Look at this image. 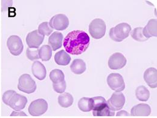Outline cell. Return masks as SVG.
I'll return each mask as SVG.
<instances>
[{"label":"cell","instance_id":"2","mask_svg":"<svg viewBox=\"0 0 157 118\" xmlns=\"http://www.w3.org/2000/svg\"><path fill=\"white\" fill-rule=\"evenodd\" d=\"M131 31V27L129 24L122 22L118 24L116 27H113L109 30V37L114 41L121 42L127 38Z\"/></svg>","mask_w":157,"mask_h":118},{"label":"cell","instance_id":"17","mask_svg":"<svg viewBox=\"0 0 157 118\" xmlns=\"http://www.w3.org/2000/svg\"><path fill=\"white\" fill-rule=\"evenodd\" d=\"M63 35L58 32H55L48 38V44L53 51L58 50L62 46Z\"/></svg>","mask_w":157,"mask_h":118},{"label":"cell","instance_id":"8","mask_svg":"<svg viewBox=\"0 0 157 118\" xmlns=\"http://www.w3.org/2000/svg\"><path fill=\"white\" fill-rule=\"evenodd\" d=\"M49 25L52 29L58 31L64 30L69 26V20L64 14H58L51 18Z\"/></svg>","mask_w":157,"mask_h":118},{"label":"cell","instance_id":"21","mask_svg":"<svg viewBox=\"0 0 157 118\" xmlns=\"http://www.w3.org/2000/svg\"><path fill=\"white\" fill-rule=\"evenodd\" d=\"M74 99L69 93H63L58 97V103L63 108H68L73 105Z\"/></svg>","mask_w":157,"mask_h":118},{"label":"cell","instance_id":"23","mask_svg":"<svg viewBox=\"0 0 157 118\" xmlns=\"http://www.w3.org/2000/svg\"><path fill=\"white\" fill-rule=\"evenodd\" d=\"M136 96L140 101H147L150 97V92L145 86L140 85L136 90Z\"/></svg>","mask_w":157,"mask_h":118},{"label":"cell","instance_id":"15","mask_svg":"<svg viewBox=\"0 0 157 118\" xmlns=\"http://www.w3.org/2000/svg\"><path fill=\"white\" fill-rule=\"evenodd\" d=\"M32 72L36 78L42 81L46 77L47 71L45 66L39 61H35L32 66Z\"/></svg>","mask_w":157,"mask_h":118},{"label":"cell","instance_id":"20","mask_svg":"<svg viewBox=\"0 0 157 118\" xmlns=\"http://www.w3.org/2000/svg\"><path fill=\"white\" fill-rule=\"evenodd\" d=\"M55 61L59 65H67L71 61L70 56L65 50H60L55 55Z\"/></svg>","mask_w":157,"mask_h":118},{"label":"cell","instance_id":"5","mask_svg":"<svg viewBox=\"0 0 157 118\" xmlns=\"http://www.w3.org/2000/svg\"><path fill=\"white\" fill-rule=\"evenodd\" d=\"M48 110V104L44 99H38L33 100L30 104L28 112L33 116H39L44 113Z\"/></svg>","mask_w":157,"mask_h":118},{"label":"cell","instance_id":"22","mask_svg":"<svg viewBox=\"0 0 157 118\" xmlns=\"http://www.w3.org/2000/svg\"><path fill=\"white\" fill-rule=\"evenodd\" d=\"M40 59L43 61H48L51 59L52 56V49L48 45H42L38 50Z\"/></svg>","mask_w":157,"mask_h":118},{"label":"cell","instance_id":"11","mask_svg":"<svg viewBox=\"0 0 157 118\" xmlns=\"http://www.w3.org/2000/svg\"><path fill=\"white\" fill-rule=\"evenodd\" d=\"M44 39V36L40 35L37 30L29 33L26 37V43L30 49H38Z\"/></svg>","mask_w":157,"mask_h":118},{"label":"cell","instance_id":"33","mask_svg":"<svg viewBox=\"0 0 157 118\" xmlns=\"http://www.w3.org/2000/svg\"><path fill=\"white\" fill-rule=\"evenodd\" d=\"M117 116H129V115L127 112L124 111V110H121V111L118 112L117 113Z\"/></svg>","mask_w":157,"mask_h":118},{"label":"cell","instance_id":"10","mask_svg":"<svg viewBox=\"0 0 157 118\" xmlns=\"http://www.w3.org/2000/svg\"><path fill=\"white\" fill-rule=\"evenodd\" d=\"M127 62L126 58L121 53L113 54L108 60V66L111 70H119L124 67Z\"/></svg>","mask_w":157,"mask_h":118},{"label":"cell","instance_id":"31","mask_svg":"<svg viewBox=\"0 0 157 118\" xmlns=\"http://www.w3.org/2000/svg\"><path fill=\"white\" fill-rule=\"evenodd\" d=\"M16 92L14 90H7L6 92L4 93L2 95V101L6 104L9 105V102L12 98V97L13 96L14 94H15Z\"/></svg>","mask_w":157,"mask_h":118},{"label":"cell","instance_id":"7","mask_svg":"<svg viewBox=\"0 0 157 118\" xmlns=\"http://www.w3.org/2000/svg\"><path fill=\"white\" fill-rule=\"evenodd\" d=\"M7 47L12 55L18 56L24 49V45L20 37L17 35L10 36L7 41Z\"/></svg>","mask_w":157,"mask_h":118},{"label":"cell","instance_id":"6","mask_svg":"<svg viewBox=\"0 0 157 118\" xmlns=\"http://www.w3.org/2000/svg\"><path fill=\"white\" fill-rule=\"evenodd\" d=\"M107 83L111 89L117 92H121L125 88L124 79L119 73L109 74L107 78Z\"/></svg>","mask_w":157,"mask_h":118},{"label":"cell","instance_id":"4","mask_svg":"<svg viewBox=\"0 0 157 118\" xmlns=\"http://www.w3.org/2000/svg\"><path fill=\"white\" fill-rule=\"evenodd\" d=\"M18 88L22 92L31 94L35 92L36 84L30 75L23 74L20 77L18 80Z\"/></svg>","mask_w":157,"mask_h":118},{"label":"cell","instance_id":"19","mask_svg":"<svg viewBox=\"0 0 157 118\" xmlns=\"http://www.w3.org/2000/svg\"><path fill=\"white\" fill-rule=\"evenodd\" d=\"M71 70L76 75H81L85 72L86 67V64L83 60L81 59H75L70 65Z\"/></svg>","mask_w":157,"mask_h":118},{"label":"cell","instance_id":"30","mask_svg":"<svg viewBox=\"0 0 157 118\" xmlns=\"http://www.w3.org/2000/svg\"><path fill=\"white\" fill-rule=\"evenodd\" d=\"M53 87L54 90L60 94L64 93L67 88L66 82L64 80L63 81L60 82L59 84H53Z\"/></svg>","mask_w":157,"mask_h":118},{"label":"cell","instance_id":"32","mask_svg":"<svg viewBox=\"0 0 157 118\" xmlns=\"http://www.w3.org/2000/svg\"><path fill=\"white\" fill-rule=\"evenodd\" d=\"M11 116H27V115L21 111H13L10 115Z\"/></svg>","mask_w":157,"mask_h":118},{"label":"cell","instance_id":"29","mask_svg":"<svg viewBox=\"0 0 157 118\" xmlns=\"http://www.w3.org/2000/svg\"><path fill=\"white\" fill-rule=\"evenodd\" d=\"M38 50H39V49L32 50L30 48H27V50H26L27 57L31 61H34L36 59H39Z\"/></svg>","mask_w":157,"mask_h":118},{"label":"cell","instance_id":"27","mask_svg":"<svg viewBox=\"0 0 157 118\" xmlns=\"http://www.w3.org/2000/svg\"><path fill=\"white\" fill-rule=\"evenodd\" d=\"M38 31L43 36H49L53 32V29L50 27L48 22H44L39 25Z\"/></svg>","mask_w":157,"mask_h":118},{"label":"cell","instance_id":"28","mask_svg":"<svg viewBox=\"0 0 157 118\" xmlns=\"http://www.w3.org/2000/svg\"><path fill=\"white\" fill-rule=\"evenodd\" d=\"M94 116H114L115 115V112L112 111L108 105L98 112H93Z\"/></svg>","mask_w":157,"mask_h":118},{"label":"cell","instance_id":"25","mask_svg":"<svg viewBox=\"0 0 157 118\" xmlns=\"http://www.w3.org/2000/svg\"><path fill=\"white\" fill-rule=\"evenodd\" d=\"M78 108L83 112H89L91 111L90 107V98H82L78 102Z\"/></svg>","mask_w":157,"mask_h":118},{"label":"cell","instance_id":"9","mask_svg":"<svg viewBox=\"0 0 157 118\" xmlns=\"http://www.w3.org/2000/svg\"><path fill=\"white\" fill-rule=\"evenodd\" d=\"M125 100V97L121 92H115L110 99L108 100L107 104L109 108L112 111L115 112L121 110L123 107Z\"/></svg>","mask_w":157,"mask_h":118},{"label":"cell","instance_id":"13","mask_svg":"<svg viewBox=\"0 0 157 118\" xmlns=\"http://www.w3.org/2000/svg\"><path fill=\"white\" fill-rule=\"evenodd\" d=\"M151 113V107L146 104H139L134 106L131 111L132 116H148Z\"/></svg>","mask_w":157,"mask_h":118},{"label":"cell","instance_id":"3","mask_svg":"<svg viewBox=\"0 0 157 118\" xmlns=\"http://www.w3.org/2000/svg\"><path fill=\"white\" fill-rule=\"evenodd\" d=\"M106 26L105 21L101 19L97 18L93 20L89 26V32L94 39L103 38L106 33Z\"/></svg>","mask_w":157,"mask_h":118},{"label":"cell","instance_id":"18","mask_svg":"<svg viewBox=\"0 0 157 118\" xmlns=\"http://www.w3.org/2000/svg\"><path fill=\"white\" fill-rule=\"evenodd\" d=\"M107 106V102L103 97L96 96L90 98V107L93 112H98Z\"/></svg>","mask_w":157,"mask_h":118},{"label":"cell","instance_id":"26","mask_svg":"<svg viewBox=\"0 0 157 118\" xmlns=\"http://www.w3.org/2000/svg\"><path fill=\"white\" fill-rule=\"evenodd\" d=\"M143 27H137L133 30L131 33V37L136 41L139 42H144L147 41V39L144 36L143 33Z\"/></svg>","mask_w":157,"mask_h":118},{"label":"cell","instance_id":"1","mask_svg":"<svg viewBox=\"0 0 157 118\" xmlns=\"http://www.w3.org/2000/svg\"><path fill=\"white\" fill-rule=\"evenodd\" d=\"M90 37L82 30H74L65 37L63 45L65 50L73 55H78L85 52L90 45Z\"/></svg>","mask_w":157,"mask_h":118},{"label":"cell","instance_id":"12","mask_svg":"<svg viewBox=\"0 0 157 118\" xmlns=\"http://www.w3.org/2000/svg\"><path fill=\"white\" fill-rule=\"evenodd\" d=\"M27 103V99L25 96L16 93L10 99L9 106L15 111H20L25 107Z\"/></svg>","mask_w":157,"mask_h":118},{"label":"cell","instance_id":"14","mask_svg":"<svg viewBox=\"0 0 157 118\" xmlns=\"http://www.w3.org/2000/svg\"><path fill=\"white\" fill-rule=\"evenodd\" d=\"M144 79L149 87L152 88H157V69L154 67L147 69L144 73Z\"/></svg>","mask_w":157,"mask_h":118},{"label":"cell","instance_id":"24","mask_svg":"<svg viewBox=\"0 0 157 118\" xmlns=\"http://www.w3.org/2000/svg\"><path fill=\"white\" fill-rule=\"evenodd\" d=\"M50 79L53 82V84H59L64 81L65 75L62 70L55 69L50 72Z\"/></svg>","mask_w":157,"mask_h":118},{"label":"cell","instance_id":"16","mask_svg":"<svg viewBox=\"0 0 157 118\" xmlns=\"http://www.w3.org/2000/svg\"><path fill=\"white\" fill-rule=\"evenodd\" d=\"M143 33L145 38H146L147 39H149L152 37H157V19H151L148 21L147 25L145 26L144 28H143Z\"/></svg>","mask_w":157,"mask_h":118}]
</instances>
